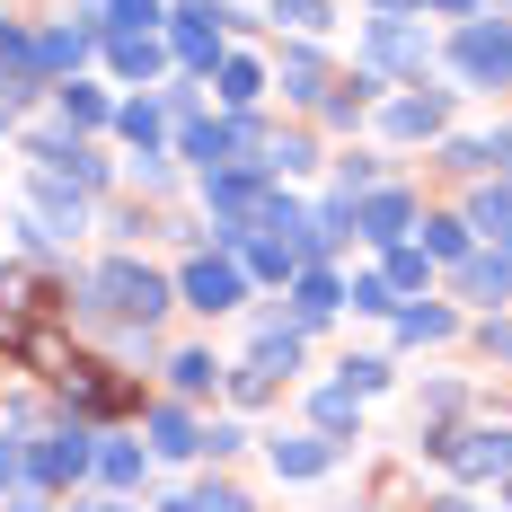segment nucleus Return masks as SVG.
<instances>
[{
	"label": "nucleus",
	"mask_w": 512,
	"mask_h": 512,
	"mask_svg": "<svg viewBox=\"0 0 512 512\" xmlns=\"http://www.w3.org/2000/svg\"><path fill=\"white\" fill-rule=\"evenodd\" d=\"M477 354L512 371V318H486V327H477Z\"/></svg>",
	"instance_id": "40"
},
{
	"label": "nucleus",
	"mask_w": 512,
	"mask_h": 512,
	"mask_svg": "<svg viewBox=\"0 0 512 512\" xmlns=\"http://www.w3.org/2000/svg\"><path fill=\"white\" fill-rule=\"evenodd\" d=\"M345 301H354L362 318H398V309H407L398 292H389V283H380V274H354V283H345Z\"/></svg>",
	"instance_id": "34"
},
{
	"label": "nucleus",
	"mask_w": 512,
	"mask_h": 512,
	"mask_svg": "<svg viewBox=\"0 0 512 512\" xmlns=\"http://www.w3.org/2000/svg\"><path fill=\"white\" fill-rule=\"evenodd\" d=\"M256 98H265V62L221 53V106H230V115H256Z\"/></svg>",
	"instance_id": "24"
},
{
	"label": "nucleus",
	"mask_w": 512,
	"mask_h": 512,
	"mask_svg": "<svg viewBox=\"0 0 512 512\" xmlns=\"http://www.w3.org/2000/svg\"><path fill=\"white\" fill-rule=\"evenodd\" d=\"M407 230H415V195H407V186H371V195H354V239L398 248Z\"/></svg>",
	"instance_id": "10"
},
{
	"label": "nucleus",
	"mask_w": 512,
	"mask_h": 512,
	"mask_svg": "<svg viewBox=\"0 0 512 512\" xmlns=\"http://www.w3.org/2000/svg\"><path fill=\"white\" fill-rule=\"evenodd\" d=\"M451 327H460V318H451L442 301H407L398 309V345H442Z\"/></svg>",
	"instance_id": "30"
},
{
	"label": "nucleus",
	"mask_w": 512,
	"mask_h": 512,
	"mask_svg": "<svg viewBox=\"0 0 512 512\" xmlns=\"http://www.w3.org/2000/svg\"><path fill=\"white\" fill-rule=\"evenodd\" d=\"M336 380H345L354 398H371V389H389V362H380V354H345V362H336Z\"/></svg>",
	"instance_id": "36"
},
{
	"label": "nucleus",
	"mask_w": 512,
	"mask_h": 512,
	"mask_svg": "<svg viewBox=\"0 0 512 512\" xmlns=\"http://www.w3.org/2000/svg\"><path fill=\"white\" fill-rule=\"evenodd\" d=\"M442 124H451V98H442V89H424V98H389V115H380L389 142H433Z\"/></svg>",
	"instance_id": "13"
},
{
	"label": "nucleus",
	"mask_w": 512,
	"mask_h": 512,
	"mask_svg": "<svg viewBox=\"0 0 512 512\" xmlns=\"http://www.w3.org/2000/svg\"><path fill=\"white\" fill-rule=\"evenodd\" d=\"M301 168H318L309 133H265V177H301Z\"/></svg>",
	"instance_id": "32"
},
{
	"label": "nucleus",
	"mask_w": 512,
	"mask_h": 512,
	"mask_svg": "<svg viewBox=\"0 0 512 512\" xmlns=\"http://www.w3.org/2000/svg\"><path fill=\"white\" fill-rule=\"evenodd\" d=\"M451 71H460L468 89H512V27L468 18L460 36H451Z\"/></svg>",
	"instance_id": "7"
},
{
	"label": "nucleus",
	"mask_w": 512,
	"mask_h": 512,
	"mask_svg": "<svg viewBox=\"0 0 512 512\" xmlns=\"http://www.w3.org/2000/svg\"><path fill=\"white\" fill-rule=\"evenodd\" d=\"M9 124H18V106H9V98H0V133H9Z\"/></svg>",
	"instance_id": "47"
},
{
	"label": "nucleus",
	"mask_w": 512,
	"mask_h": 512,
	"mask_svg": "<svg viewBox=\"0 0 512 512\" xmlns=\"http://www.w3.org/2000/svg\"><path fill=\"white\" fill-rule=\"evenodd\" d=\"M442 168H460V177H486L495 159H486V133H460V142H442Z\"/></svg>",
	"instance_id": "37"
},
{
	"label": "nucleus",
	"mask_w": 512,
	"mask_h": 512,
	"mask_svg": "<svg viewBox=\"0 0 512 512\" xmlns=\"http://www.w3.org/2000/svg\"><path fill=\"white\" fill-rule=\"evenodd\" d=\"M274 89H283V98H301V106L327 98V62H318V45H283V62H274Z\"/></svg>",
	"instance_id": "19"
},
{
	"label": "nucleus",
	"mask_w": 512,
	"mask_h": 512,
	"mask_svg": "<svg viewBox=\"0 0 512 512\" xmlns=\"http://www.w3.org/2000/svg\"><path fill=\"white\" fill-rule=\"evenodd\" d=\"M265 460L283 486H309V477H327V468L345 460V442H327V433H283V442H265Z\"/></svg>",
	"instance_id": "11"
},
{
	"label": "nucleus",
	"mask_w": 512,
	"mask_h": 512,
	"mask_svg": "<svg viewBox=\"0 0 512 512\" xmlns=\"http://www.w3.org/2000/svg\"><path fill=\"white\" fill-rule=\"evenodd\" d=\"M424 512H468V495H442V504H424Z\"/></svg>",
	"instance_id": "45"
},
{
	"label": "nucleus",
	"mask_w": 512,
	"mask_h": 512,
	"mask_svg": "<svg viewBox=\"0 0 512 512\" xmlns=\"http://www.w3.org/2000/svg\"><path fill=\"white\" fill-rule=\"evenodd\" d=\"M309 433H327V442H345V451H354V442H362V398H354V389H345V380L309 398Z\"/></svg>",
	"instance_id": "15"
},
{
	"label": "nucleus",
	"mask_w": 512,
	"mask_h": 512,
	"mask_svg": "<svg viewBox=\"0 0 512 512\" xmlns=\"http://www.w3.org/2000/svg\"><path fill=\"white\" fill-rule=\"evenodd\" d=\"M115 133L133 142V159H151L159 142H168V98H124L115 106Z\"/></svg>",
	"instance_id": "20"
},
{
	"label": "nucleus",
	"mask_w": 512,
	"mask_h": 512,
	"mask_svg": "<svg viewBox=\"0 0 512 512\" xmlns=\"http://www.w3.org/2000/svg\"><path fill=\"white\" fill-rule=\"evenodd\" d=\"M468 230H477L486 248H512V177H486V186H477V204H468Z\"/></svg>",
	"instance_id": "21"
},
{
	"label": "nucleus",
	"mask_w": 512,
	"mask_h": 512,
	"mask_svg": "<svg viewBox=\"0 0 512 512\" xmlns=\"http://www.w3.org/2000/svg\"><path fill=\"white\" fill-rule=\"evenodd\" d=\"M151 460H204V424L186 407H151Z\"/></svg>",
	"instance_id": "18"
},
{
	"label": "nucleus",
	"mask_w": 512,
	"mask_h": 512,
	"mask_svg": "<svg viewBox=\"0 0 512 512\" xmlns=\"http://www.w3.org/2000/svg\"><path fill=\"white\" fill-rule=\"evenodd\" d=\"M371 98H380V80H371V71H354V80L327 98V124H362V106H371Z\"/></svg>",
	"instance_id": "35"
},
{
	"label": "nucleus",
	"mask_w": 512,
	"mask_h": 512,
	"mask_svg": "<svg viewBox=\"0 0 512 512\" xmlns=\"http://www.w3.org/2000/svg\"><path fill=\"white\" fill-rule=\"evenodd\" d=\"M239 442H248V433H239V424H204V460H230V451H239Z\"/></svg>",
	"instance_id": "42"
},
{
	"label": "nucleus",
	"mask_w": 512,
	"mask_h": 512,
	"mask_svg": "<svg viewBox=\"0 0 512 512\" xmlns=\"http://www.w3.org/2000/svg\"><path fill=\"white\" fill-rule=\"evenodd\" d=\"M18 230H27V248H62V239L89 230V195H71V186L36 177V186H27V212H18Z\"/></svg>",
	"instance_id": "6"
},
{
	"label": "nucleus",
	"mask_w": 512,
	"mask_h": 512,
	"mask_svg": "<svg viewBox=\"0 0 512 512\" xmlns=\"http://www.w3.org/2000/svg\"><path fill=\"white\" fill-rule=\"evenodd\" d=\"M451 283H460V301H486V309L512 301V248H468Z\"/></svg>",
	"instance_id": "12"
},
{
	"label": "nucleus",
	"mask_w": 512,
	"mask_h": 512,
	"mask_svg": "<svg viewBox=\"0 0 512 512\" xmlns=\"http://www.w3.org/2000/svg\"><path fill=\"white\" fill-rule=\"evenodd\" d=\"M53 80L36 71V27H18V18H0V98L9 106H36Z\"/></svg>",
	"instance_id": "9"
},
{
	"label": "nucleus",
	"mask_w": 512,
	"mask_h": 512,
	"mask_svg": "<svg viewBox=\"0 0 512 512\" xmlns=\"http://www.w3.org/2000/svg\"><path fill=\"white\" fill-rule=\"evenodd\" d=\"M283 380H292V371H274V362H265V354H248V362H239V371H221V389H230L239 407H265V398H274Z\"/></svg>",
	"instance_id": "26"
},
{
	"label": "nucleus",
	"mask_w": 512,
	"mask_h": 512,
	"mask_svg": "<svg viewBox=\"0 0 512 512\" xmlns=\"http://www.w3.org/2000/svg\"><path fill=\"white\" fill-rule=\"evenodd\" d=\"M433 460H451L460 486H495L512 477V424H468V433H442L433 442Z\"/></svg>",
	"instance_id": "4"
},
{
	"label": "nucleus",
	"mask_w": 512,
	"mask_h": 512,
	"mask_svg": "<svg viewBox=\"0 0 512 512\" xmlns=\"http://www.w3.org/2000/svg\"><path fill=\"white\" fill-rule=\"evenodd\" d=\"M80 292H89L98 318H124V327H142V336H151L159 318H168V301H177V283L151 274L142 256H106V265H89V283H80Z\"/></svg>",
	"instance_id": "1"
},
{
	"label": "nucleus",
	"mask_w": 512,
	"mask_h": 512,
	"mask_svg": "<svg viewBox=\"0 0 512 512\" xmlns=\"http://www.w3.org/2000/svg\"><path fill=\"white\" fill-rule=\"evenodd\" d=\"M504 512H512V477H504Z\"/></svg>",
	"instance_id": "49"
},
{
	"label": "nucleus",
	"mask_w": 512,
	"mask_h": 512,
	"mask_svg": "<svg viewBox=\"0 0 512 512\" xmlns=\"http://www.w3.org/2000/svg\"><path fill=\"white\" fill-rule=\"evenodd\" d=\"M415 9H451V18H468V9H486V0H415Z\"/></svg>",
	"instance_id": "44"
},
{
	"label": "nucleus",
	"mask_w": 512,
	"mask_h": 512,
	"mask_svg": "<svg viewBox=\"0 0 512 512\" xmlns=\"http://www.w3.org/2000/svg\"><path fill=\"white\" fill-rule=\"evenodd\" d=\"M336 177H345V195H371V186H380V168H371V151H345V159H336Z\"/></svg>",
	"instance_id": "39"
},
{
	"label": "nucleus",
	"mask_w": 512,
	"mask_h": 512,
	"mask_svg": "<svg viewBox=\"0 0 512 512\" xmlns=\"http://www.w3.org/2000/svg\"><path fill=\"white\" fill-rule=\"evenodd\" d=\"M389 256V265H380V283H389V292H398V301H407V292H424V283H433V256L415 248V239H398V248H380Z\"/></svg>",
	"instance_id": "29"
},
{
	"label": "nucleus",
	"mask_w": 512,
	"mask_h": 512,
	"mask_svg": "<svg viewBox=\"0 0 512 512\" xmlns=\"http://www.w3.org/2000/svg\"><path fill=\"white\" fill-rule=\"evenodd\" d=\"M177 301L186 309H204V318H230V309L248 301V265H239V256H195V265H186V274H177Z\"/></svg>",
	"instance_id": "8"
},
{
	"label": "nucleus",
	"mask_w": 512,
	"mask_h": 512,
	"mask_svg": "<svg viewBox=\"0 0 512 512\" xmlns=\"http://www.w3.org/2000/svg\"><path fill=\"white\" fill-rule=\"evenodd\" d=\"M89 468H98V424L89 415H71L45 442H27V486H80Z\"/></svg>",
	"instance_id": "3"
},
{
	"label": "nucleus",
	"mask_w": 512,
	"mask_h": 512,
	"mask_svg": "<svg viewBox=\"0 0 512 512\" xmlns=\"http://www.w3.org/2000/svg\"><path fill=\"white\" fill-rule=\"evenodd\" d=\"M415 248L442 256V265H460L477 248V230H468V212H415Z\"/></svg>",
	"instance_id": "17"
},
{
	"label": "nucleus",
	"mask_w": 512,
	"mask_h": 512,
	"mask_svg": "<svg viewBox=\"0 0 512 512\" xmlns=\"http://www.w3.org/2000/svg\"><path fill=\"white\" fill-rule=\"evenodd\" d=\"M53 106H62V133H98V124H115L106 89H89V80H62V89H53Z\"/></svg>",
	"instance_id": "22"
},
{
	"label": "nucleus",
	"mask_w": 512,
	"mask_h": 512,
	"mask_svg": "<svg viewBox=\"0 0 512 512\" xmlns=\"http://www.w3.org/2000/svg\"><path fill=\"white\" fill-rule=\"evenodd\" d=\"M159 18H168L159 0H106V9H98L106 36H159Z\"/></svg>",
	"instance_id": "31"
},
{
	"label": "nucleus",
	"mask_w": 512,
	"mask_h": 512,
	"mask_svg": "<svg viewBox=\"0 0 512 512\" xmlns=\"http://www.w3.org/2000/svg\"><path fill=\"white\" fill-rule=\"evenodd\" d=\"M27 159H36V177H53V186H71V195H98L106 186V159L89 151V133H27Z\"/></svg>",
	"instance_id": "5"
},
{
	"label": "nucleus",
	"mask_w": 512,
	"mask_h": 512,
	"mask_svg": "<svg viewBox=\"0 0 512 512\" xmlns=\"http://www.w3.org/2000/svg\"><path fill=\"white\" fill-rule=\"evenodd\" d=\"M89 45H98V27H45V36H36V71L62 89V80L89 62Z\"/></svg>",
	"instance_id": "16"
},
{
	"label": "nucleus",
	"mask_w": 512,
	"mask_h": 512,
	"mask_svg": "<svg viewBox=\"0 0 512 512\" xmlns=\"http://www.w3.org/2000/svg\"><path fill=\"white\" fill-rule=\"evenodd\" d=\"M362 62H371V80H415L424 89V62H433V36L415 27V18H362Z\"/></svg>",
	"instance_id": "2"
},
{
	"label": "nucleus",
	"mask_w": 512,
	"mask_h": 512,
	"mask_svg": "<svg viewBox=\"0 0 512 512\" xmlns=\"http://www.w3.org/2000/svg\"><path fill=\"white\" fill-rule=\"evenodd\" d=\"M168 53H177L186 71H221V27H186V18H168Z\"/></svg>",
	"instance_id": "28"
},
{
	"label": "nucleus",
	"mask_w": 512,
	"mask_h": 512,
	"mask_svg": "<svg viewBox=\"0 0 512 512\" xmlns=\"http://www.w3.org/2000/svg\"><path fill=\"white\" fill-rule=\"evenodd\" d=\"M336 309H345V283H336L327 265H301V274H292V327H327Z\"/></svg>",
	"instance_id": "14"
},
{
	"label": "nucleus",
	"mask_w": 512,
	"mask_h": 512,
	"mask_svg": "<svg viewBox=\"0 0 512 512\" xmlns=\"http://www.w3.org/2000/svg\"><path fill=\"white\" fill-rule=\"evenodd\" d=\"M71 512H133V504H71Z\"/></svg>",
	"instance_id": "46"
},
{
	"label": "nucleus",
	"mask_w": 512,
	"mask_h": 512,
	"mask_svg": "<svg viewBox=\"0 0 512 512\" xmlns=\"http://www.w3.org/2000/svg\"><path fill=\"white\" fill-rule=\"evenodd\" d=\"M486 159H495V168L512 177V124H504V133H486Z\"/></svg>",
	"instance_id": "43"
},
{
	"label": "nucleus",
	"mask_w": 512,
	"mask_h": 512,
	"mask_svg": "<svg viewBox=\"0 0 512 512\" xmlns=\"http://www.w3.org/2000/svg\"><path fill=\"white\" fill-rule=\"evenodd\" d=\"M168 389H177V398H212V389H221V362H212L204 345L168 354Z\"/></svg>",
	"instance_id": "27"
},
{
	"label": "nucleus",
	"mask_w": 512,
	"mask_h": 512,
	"mask_svg": "<svg viewBox=\"0 0 512 512\" xmlns=\"http://www.w3.org/2000/svg\"><path fill=\"white\" fill-rule=\"evenodd\" d=\"M0 512H36V504H0Z\"/></svg>",
	"instance_id": "48"
},
{
	"label": "nucleus",
	"mask_w": 512,
	"mask_h": 512,
	"mask_svg": "<svg viewBox=\"0 0 512 512\" xmlns=\"http://www.w3.org/2000/svg\"><path fill=\"white\" fill-rule=\"evenodd\" d=\"M186 512H256V504L239 495V486H195V495H186Z\"/></svg>",
	"instance_id": "38"
},
{
	"label": "nucleus",
	"mask_w": 512,
	"mask_h": 512,
	"mask_svg": "<svg viewBox=\"0 0 512 512\" xmlns=\"http://www.w3.org/2000/svg\"><path fill=\"white\" fill-rule=\"evenodd\" d=\"M9 486H27V442H18V433H0V495H9Z\"/></svg>",
	"instance_id": "41"
},
{
	"label": "nucleus",
	"mask_w": 512,
	"mask_h": 512,
	"mask_svg": "<svg viewBox=\"0 0 512 512\" xmlns=\"http://www.w3.org/2000/svg\"><path fill=\"white\" fill-rule=\"evenodd\" d=\"M106 62H115L124 80H159V71H168V45H159V36H106Z\"/></svg>",
	"instance_id": "25"
},
{
	"label": "nucleus",
	"mask_w": 512,
	"mask_h": 512,
	"mask_svg": "<svg viewBox=\"0 0 512 512\" xmlns=\"http://www.w3.org/2000/svg\"><path fill=\"white\" fill-rule=\"evenodd\" d=\"M274 27H292V36H327V27H336V9H327V0H274Z\"/></svg>",
	"instance_id": "33"
},
{
	"label": "nucleus",
	"mask_w": 512,
	"mask_h": 512,
	"mask_svg": "<svg viewBox=\"0 0 512 512\" xmlns=\"http://www.w3.org/2000/svg\"><path fill=\"white\" fill-rule=\"evenodd\" d=\"M89 477H106V486L124 495V486H142V477H151V451H142V442H115V433H98V468H89Z\"/></svg>",
	"instance_id": "23"
}]
</instances>
